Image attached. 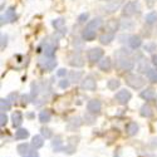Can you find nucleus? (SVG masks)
Returning <instances> with one entry per match:
<instances>
[{
	"instance_id": "obj_1",
	"label": "nucleus",
	"mask_w": 157,
	"mask_h": 157,
	"mask_svg": "<svg viewBox=\"0 0 157 157\" xmlns=\"http://www.w3.org/2000/svg\"><path fill=\"white\" fill-rule=\"evenodd\" d=\"M116 58H117V65H118V68L121 71H132L133 69L135 62L129 57L126 49H120L116 53Z\"/></svg>"
},
{
	"instance_id": "obj_2",
	"label": "nucleus",
	"mask_w": 157,
	"mask_h": 157,
	"mask_svg": "<svg viewBox=\"0 0 157 157\" xmlns=\"http://www.w3.org/2000/svg\"><path fill=\"white\" fill-rule=\"evenodd\" d=\"M126 83L135 89H140L145 86V79L138 74H128L126 77Z\"/></svg>"
},
{
	"instance_id": "obj_3",
	"label": "nucleus",
	"mask_w": 157,
	"mask_h": 157,
	"mask_svg": "<svg viewBox=\"0 0 157 157\" xmlns=\"http://www.w3.org/2000/svg\"><path fill=\"white\" fill-rule=\"evenodd\" d=\"M138 11H140V3L138 2H128L122 9V15L123 17H131V15H135Z\"/></svg>"
},
{
	"instance_id": "obj_4",
	"label": "nucleus",
	"mask_w": 157,
	"mask_h": 157,
	"mask_svg": "<svg viewBox=\"0 0 157 157\" xmlns=\"http://www.w3.org/2000/svg\"><path fill=\"white\" fill-rule=\"evenodd\" d=\"M102 57H103V50L101 48H92V49H89L87 53V58L90 63L98 62Z\"/></svg>"
},
{
	"instance_id": "obj_5",
	"label": "nucleus",
	"mask_w": 157,
	"mask_h": 157,
	"mask_svg": "<svg viewBox=\"0 0 157 157\" xmlns=\"http://www.w3.org/2000/svg\"><path fill=\"white\" fill-rule=\"evenodd\" d=\"M39 64H40V67L45 71H53L56 68L57 65V60L54 58H50V57H44L43 59H40V62H39Z\"/></svg>"
},
{
	"instance_id": "obj_6",
	"label": "nucleus",
	"mask_w": 157,
	"mask_h": 157,
	"mask_svg": "<svg viewBox=\"0 0 157 157\" xmlns=\"http://www.w3.org/2000/svg\"><path fill=\"white\" fill-rule=\"evenodd\" d=\"M81 87H82V89H84V90H96V87H97V84H96V79L93 77H90V75H88V77H86L82 81V84H81Z\"/></svg>"
},
{
	"instance_id": "obj_7",
	"label": "nucleus",
	"mask_w": 157,
	"mask_h": 157,
	"mask_svg": "<svg viewBox=\"0 0 157 157\" xmlns=\"http://www.w3.org/2000/svg\"><path fill=\"white\" fill-rule=\"evenodd\" d=\"M131 97H132V94H131V92L129 90H127V89H122V90H120V92H117L116 93V101L118 102V103H121V104H126L129 99H131Z\"/></svg>"
},
{
	"instance_id": "obj_8",
	"label": "nucleus",
	"mask_w": 157,
	"mask_h": 157,
	"mask_svg": "<svg viewBox=\"0 0 157 157\" xmlns=\"http://www.w3.org/2000/svg\"><path fill=\"white\" fill-rule=\"evenodd\" d=\"M101 108H102V104H101V102H99L98 99H92V101H89L88 104H87L88 112H89V113H93V114L99 113Z\"/></svg>"
},
{
	"instance_id": "obj_9",
	"label": "nucleus",
	"mask_w": 157,
	"mask_h": 157,
	"mask_svg": "<svg viewBox=\"0 0 157 157\" xmlns=\"http://www.w3.org/2000/svg\"><path fill=\"white\" fill-rule=\"evenodd\" d=\"M69 64L72 67H82L84 64V60H83V57L79 54V53H74L69 57Z\"/></svg>"
},
{
	"instance_id": "obj_10",
	"label": "nucleus",
	"mask_w": 157,
	"mask_h": 157,
	"mask_svg": "<svg viewBox=\"0 0 157 157\" xmlns=\"http://www.w3.org/2000/svg\"><path fill=\"white\" fill-rule=\"evenodd\" d=\"M120 5H121V0H111L108 3V5L104 6V11H106L107 14H111V13H114L117 9H118Z\"/></svg>"
},
{
	"instance_id": "obj_11",
	"label": "nucleus",
	"mask_w": 157,
	"mask_h": 157,
	"mask_svg": "<svg viewBox=\"0 0 157 157\" xmlns=\"http://www.w3.org/2000/svg\"><path fill=\"white\" fill-rule=\"evenodd\" d=\"M118 27H120L118 20H117V19H111V20H108L107 24H106V32L114 34L117 30H118Z\"/></svg>"
},
{
	"instance_id": "obj_12",
	"label": "nucleus",
	"mask_w": 157,
	"mask_h": 157,
	"mask_svg": "<svg viewBox=\"0 0 157 157\" xmlns=\"http://www.w3.org/2000/svg\"><path fill=\"white\" fill-rule=\"evenodd\" d=\"M140 96H141V98H143L145 101H152V99H155L156 93H155V90L152 88H146L145 90H142Z\"/></svg>"
},
{
	"instance_id": "obj_13",
	"label": "nucleus",
	"mask_w": 157,
	"mask_h": 157,
	"mask_svg": "<svg viewBox=\"0 0 157 157\" xmlns=\"http://www.w3.org/2000/svg\"><path fill=\"white\" fill-rule=\"evenodd\" d=\"M128 44L132 49H137L142 44V40H141V38L138 35H131L128 38Z\"/></svg>"
},
{
	"instance_id": "obj_14",
	"label": "nucleus",
	"mask_w": 157,
	"mask_h": 157,
	"mask_svg": "<svg viewBox=\"0 0 157 157\" xmlns=\"http://www.w3.org/2000/svg\"><path fill=\"white\" fill-rule=\"evenodd\" d=\"M2 19H6V21H10V23L15 21V20H17V13H15V9L13 8V6H10V8L6 10V13H5V18L2 17Z\"/></svg>"
},
{
	"instance_id": "obj_15",
	"label": "nucleus",
	"mask_w": 157,
	"mask_h": 157,
	"mask_svg": "<svg viewBox=\"0 0 157 157\" xmlns=\"http://www.w3.org/2000/svg\"><path fill=\"white\" fill-rule=\"evenodd\" d=\"M11 121H13V126L14 127H19L23 123V114L19 111H15L11 116Z\"/></svg>"
},
{
	"instance_id": "obj_16",
	"label": "nucleus",
	"mask_w": 157,
	"mask_h": 157,
	"mask_svg": "<svg viewBox=\"0 0 157 157\" xmlns=\"http://www.w3.org/2000/svg\"><path fill=\"white\" fill-rule=\"evenodd\" d=\"M112 67V62H111V58L106 57V58H103L102 60H99V68L101 71L103 72H108Z\"/></svg>"
},
{
	"instance_id": "obj_17",
	"label": "nucleus",
	"mask_w": 157,
	"mask_h": 157,
	"mask_svg": "<svg viewBox=\"0 0 157 157\" xmlns=\"http://www.w3.org/2000/svg\"><path fill=\"white\" fill-rule=\"evenodd\" d=\"M137 69H138L140 73H148L150 65H148L147 59H145V58L141 57V60H138V68H137Z\"/></svg>"
},
{
	"instance_id": "obj_18",
	"label": "nucleus",
	"mask_w": 157,
	"mask_h": 157,
	"mask_svg": "<svg viewBox=\"0 0 157 157\" xmlns=\"http://www.w3.org/2000/svg\"><path fill=\"white\" fill-rule=\"evenodd\" d=\"M82 38L84 39V40H87V42H92V40H94V39H96V32L87 28V29L83 30Z\"/></svg>"
},
{
	"instance_id": "obj_19",
	"label": "nucleus",
	"mask_w": 157,
	"mask_h": 157,
	"mask_svg": "<svg viewBox=\"0 0 157 157\" xmlns=\"http://www.w3.org/2000/svg\"><path fill=\"white\" fill-rule=\"evenodd\" d=\"M114 39V34L113 33H108V32H106V33H103L101 36H99V42L102 43V44H109L112 40Z\"/></svg>"
},
{
	"instance_id": "obj_20",
	"label": "nucleus",
	"mask_w": 157,
	"mask_h": 157,
	"mask_svg": "<svg viewBox=\"0 0 157 157\" xmlns=\"http://www.w3.org/2000/svg\"><path fill=\"white\" fill-rule=\"evenodd\" d=\"M83 77V72L81 71H72L69 73V81L73 83H78L81 81V78Z\"/></svg>"
},
{
	"instance_id": "obj_21",
	"label": "nucleus",
	"mask_w": 157,
	"mask_h": 157,
	"mask_svg": "<svg viewBox=\"0 0 157 157\" xmlns=\"http://www.w3.org/2000/svg\"><path fill=\"white\" fill-rule=\"evenodd\" d=\"M126 131H127V135L129 136H135L137 132H138V124L136 122H129L126 127Z\"/></svg>"
},
{
	"instance_id": "obj_22",
	"label": "nucleus",
	"mask_w": 157,
	"mask_h": 157,
	"mask_svg": "<svg viewBox=\"0 0 157 157\" xmlns=\"http://www.w3.org/2000/svg\"><path fill=\"white\" fill-rule=\"evenodd\" d=\"M102 25V19L101 18H94L93 20H89L88 24H87V28L88 29H92V30H96L98 29Z\"/></svg>"
},
{
	"instance_id": "obj_23",
	"label": "nucleus",
	"mask_w": 157,
	"mask_h": 157,
	"mask_svg": "<svg viewBox=\"0 0 157 157\" xmlns=\"http://www.w3.org/2000/svg\"><path fill=\"white\" fill-rule=\"evenodd\" d=\"M140 113H141L142 117H146V118H148V117H152L153 111H152V108L148 106V104H145V106L141 107V112Z\"/></svg>"
},
{
	"instance_id": "obj_24",
	"label": "nucleus",
	"mask_w": 157,
	"mask_h": 157,
	"mask_svg": "<svg viewBox=\"0 0 157 157\" xmlns=\"http://www.w3.org/2000/svg\"><path fill=\"white\" fill-rule=\"evenodd\" d=\"M32 145H33V147H34L35 150L43 147V145H44L43 137H42V136H34V137H33V141H32Z\"/></svg>"
},
{
	"instance_id": "obj_25",
	"label": "nucleus",
	"mask_w": 157,
	"mask_h": 157,
	"mask_svg": "<svg viewBox=\"0 0 157 157\" xmlns=\"http://www.w3.org/2000/svg\"><path fill=\"white\" fill-rule=\"evenodd\" d=\"M145 20H146L147 24H155V23H157V13L156 11L148 13V14L146 15V18H145Z\"/></svg>"
},
{
	"instance_id": "obj_26",
	"label": "nucleus",
	"mask_w": 157,
	"mask_h": 157,
	"mask_svg": "<svg viewBox=\"0 0 157 157\" xmlns=\"http://www.w3.org/2000/svg\"><path fill=\"white\" fill-rule=\"evenodd\" d=\"M50 112L49 111H42L40 114H39V121H40L42 123H47L50 121Z\"/></svg>"
},
{
	"instance_id": "obj_27",
	"label": "nucleus",
	"mask_w": 157,
	"mask_h": 157,
	"mask_svg": "<svg viewBox=\"0 0 157 157\" xmlns=\"http://www.w3.org/2000/svg\"><path fill=\"white\" fill-rule=\"evenodd\" d=\"M29 136V132L27 129H24V128H20L17 131V133H15V138L17 140H25Z\"/></svg>"
},
{
	"instance_id": "obj_28",
	"label": "nucleus",
	"mask_w": 157,
	"mask_h": 157,
	"mask_svg": "<svg viewBox=\"0 0 157 157\" xmlns=\"http://www.w3.org/2000/svg\"><path fill=\"white\" fill-rule=\"evenodd\" d=\"M54 52H56V48L54 45H45L44 48V56L45 57H50V58H54Z\"/></svg>"
},
{
	"instance_id": "obj_29",
	"label": "nucleus",
	"mask_w": 157,
	"mask_h": 157,
	"mask_svg": "<svg viewBox=\"0 0 157 157\" xmlns=\"http://www.w3.org/2000/svg\"><path fill=\"white\" fill-rule=\"evenodd\" d=\"M10 107H11V104H10L9 99H4V98H3L2 101H0V109H2V112H6V111H9Z\"/></svg>"
},
{
	"instance_id": "obj_30",
	"label": "nucleus",
	"mask_w": 157,
	"mask_h": 157,
	"mask_svg": "<svg viewBox=\"0 0 157 157\" xmlns=\"http://www.w3.org/2000/svg\"><path fill=\"white\" fill-rule=\"evenodd\" d=\"M120 86H121V82H120L118 79H109L108 83H107V87H108L111 90H116Z\"/></svg>"
},
{
	"instance_id": "obj_31",
	"label": "nucleus",
	"mask_w": 157,
	"mask_h": 157,
	"mask_svg": "<svg viewBox=\"0 0 157 157\" xmlns=\"http://www.w3.org/2000/svg\"><path fill=\"white\" fill-rule=\"evenodd\" d=\"M18 152L20 153V155H27V153H29L30 151H29V145L28 143H21V145H19L18 146Z\"/></svg>"
},
{
	"instance_id": "obj_32",
	"label": "nucleus",
	"mask_w": 157,
	"mask_h": 157,
	"mask_svg": "<svg viewBox=\"0 0 157 157\" xmlns=\"http://www.w3.org/2000/svg\"><path fill=\"white\" fill-rule=\"evenodd\" d=\"M147 77L152 83H157V69H150L147 73Z\"/></svg>"
},
{
	"instance_id": "obj_33",
	"label": "nucleus",
	"mask_w": 157,
	"mask_h": 157,
	"mask_svg": "<svg viewBox=\"0 0 157 157\" xmlns=\"http://www.w3.org/2000/svg\"><path fill=\"white\" fill-rule=\"evenodd\" d=\"M64 24H65V20L63 19V18H59V19H56V20H53V27L56 28V29H63V27H64Z\"/></svg>"
},
{
	"instance_id": "obj_34",
	"label": "nucleus",
	"mask_w": 157,
	"mask_h": 157,
	"mask_svg": "<svg viewBox=\"0 0 157 157\" xmlns=\"http://www.w3.org/2000/svg\"><path fill=\"white\" fill-rule=\"evenodd\" d=\"M40 132H42V136L43 137H45V138H50L52 137V131L49 129V128H45V127H43L42 129H40Z\"/></svg>"
},
{
	"instance_id": "obj_35",
	"label": "nucleus",
	"mask_w": 157,
	"mask_h": 157,
	"mask_svg": "<svg viewBox=\"0 0 157 157\" xmlns=\"http://www.w3.org/2000/svg\"><path fill=\"white\" fill-rule=\"evenodd\" d=\"M6 122H8V117H6L5 112H2L0 113V126L4 127L6 124Z\"/></svg>"
},
{
	"instance_id": "obj_36",
	"label": "nucleus",
	"mask_w": 157,
	"mask_h": 157,
	"mask_svg": "<svg viewBox=\"0 0 157 157\" xmlns=\"http://www.w3.org/2000/svg\"><path fill=\"white\" fill-rule=\"evenodd\" d=\"M60 145H62V141H60V137H57V140H54V141H53V147L56 148V151H59V150H62Z\"/></svg>"
},
{
	"instance_id": "obj_37",
	"label": "nucleus",
	"mask_w": 157,
	"mask_h": 157,
	"mask_svg": "<svg viewBox=\"0 0 157 157\" xmlns=\"http://www.w3.org/2000/svg\"><path fill=\"white\" fill-rule=\"evenodd\" d=\"M69 83H71L69 79H62V81L59 82V87L63 88V89H65V88H68V87H69Z\"/></svg>"
},
{
	"instance_id": "obj_38",
	"label": "nucleus",
	"mask_w": 157,
	"mask_h": 157,
	"mask_svg": "<svg viewBox=\"0 0 157 157\" xmlns=\"http://www.w3.org/2000/svg\"><path fill=\"white\" fill-rule=\"evenodd\" d=\"M145 50L146 52H153V50H156V44L155 43H148V44H146L145 45Z\"/></svg>"
},
{
	"instance_id": "obj_39",
	"label": "nucleus",
	"mask_w": 157,
	"mask_h": 157,
	"mask_svg": "<svg viewBox=\"0 0 157 157\" xmlns=\"http://www.w3.org/2000/svg\"><path fill=\"white\" fill-rule=\"evenodd\" d=\"M88 19V13H83V14H81L79 17H78V23H86V20Z\"/></svg>"
},
{
	"instance_id": "obj_40",
	"label": "nucleus",
	"mask_w": 157,
	"mask_h": 157,
	"mask_svg": "<svg viewBox=\"0 0 157 157\" xmlns=\"http://www.w3.org/2000/svg\"><path fill=\"white\" fill-rule=\"evenodd\" d=\"M6 44H8V36L2 34V45H0V47H2V49H4L6 47Z\"/></svg>"
},
{
	"instance_id": "obj_41",
	"label": "nucleus",
	"mask_w": 157,
	"mask_h": 157,
	"mask_svg": "<svg viewBox=\"0 0 157 157\" xmlns=\"http://www.w3.org/2000/svg\"><path fill=\"white\" fill-rule=\"evenodd\" d=\"M57 74H58L59 77H64L65 74H67V71H65L64 68H62V69H59V71H58V73H57Z\"/></svg>"
},
{
	"instance_id": "obj_42",
	"label": "nucleus",
	"mask_w": 157,
	"mask_h": 157,
	"mask_svg": "<svg viewBox=\"0 0 157 157\" xmlns=\"http://www.w3.org/2000/svg\"><path fill=\"white\" fill-rule=\"evenodd\" d=\"M152 63H153V64L156 65V67H157V54L152 57Z\"/></svg>"
},
{
	"instance_id": "obj_43",
	"label": "nucleus",
	"mask_w": 157,
	"mask_h": 157,
	"mask_svg": "<svg viewBox=\"0 0 157 157\" xmlns=\"http://www.w3.org/2000/svg\"><path fill=\"white\" fill-rule=\"evenodd\" d=\"M30 157H38V153H36L35 151H32V152H30Z\"/></svg>"
}]
</instances>
